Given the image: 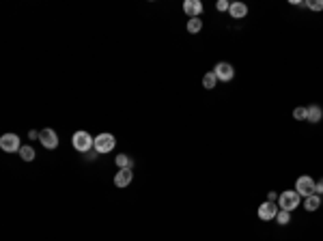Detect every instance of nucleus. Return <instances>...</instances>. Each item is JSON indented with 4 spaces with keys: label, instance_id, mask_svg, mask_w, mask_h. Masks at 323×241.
<instances>
[{
    "label": "nucleus",
    "instance_id": "f257e3e1",
    "mask_svg": "<svg viewBox=\"0 0 323 241\" xmlns=\"http://www.w3.org/2000/svg\"><path fill=\"white\" fill-rule=\"evenodd\" d=\"M302 205V196L295 192V189H287V192L278 194V207H280L282 211H291L297 209Z\"/></svg>",
    "mask_w": 323,
    "mask_h": 241
},
{
    "label": "nucleus",
    "instance_id": "f03ea898",
    "mask_svg": "<svg viewBox=\"0 0 323 241\" xmlns=\"http://www.w3.org/2000/svg\"><path fill=\"white\" fill-rule=\"evenodd\" d=\"M71 140H73V149L80 151V153H86V151H91V147H95V138L88 132H76Z\"/></svg>",
    "mask_w": 323,
    "mask_h": 241
},
{
    "label": "nucleus",
    "instance_id": "7ed1b4c3",
    "mask_svg": "<svg viewBox=\"0 0 323 241\" xmlns=\"http://www.w3.org/2000/svg\"><path fill=\"white\" fill-rule=\"evenodd\" d=\"M0 149H2L4 153H19L22 142H19V138L16 134H2L0 136Z\"/></svg>",
    "mask_w": 323,
    "mask_h": 241
},
{
    "label": "nucleus",
    "instance_id": "20e7f679",
    "mask_svg": "<svg viewBox=\"0 0 323 241\" xmlns=\"http://www.w3.org/2000/svg\"><path fill=\"white\" fill-rule=\"evenodd\" d=\"M114 144H117V138L112 134H99L95 138L97 153H110V151H114Z\"/></svg>",
    "mask_w": 323,
    "mask_h": 241
},
{
    "label": "nucleus",
    "instance_id": "39448f33",
    "mask_svg": "<svg viewBox=\"0 0 323 241\" xmlns=\"http://www.w3.org/2000/svg\"><path fill=\"white\" fill-rule=\"evenodd\" d=\"M213 73H216V78L220 80V82H231V80L235 78V69H233L231 63H218L216 67H213Z\"/></svg>",
    "mask_w": 323,
    "mask_h": 241
},
{
    "label": "nucleus",
    "instance_id": "423d86ee",
    "mask_svg": "<svg viewBox=\"0 0 323 241\" xmlns=\"http://www.w3.org/2000/svg\"><path fill=\"white\" fill-rule=\"evenodd\" d=\"M315 179L312 177H300L295 181V192L300 194V196H310V194H315Z\"/></svg>",
    "mask_w": 323,
    "mask_h": 241
},
{
    "label": "nucleus",
    "instance_id": "0eeeda50",
    "mask_svg": "<svg viewBox=\"0 0 323 241\" xmlns=\"http://www.w3.org/2000/svg\"><path fill=\"white\" fill-rule=\"evenodd\" d=\"M278 211H280V207H276L274 203H263L261 207H258V218H261L263 222H272V220H276Z\"/></svg>",
    "mask_w": 323,
    "mask_h": 241
},
{
    "label": "nucleus",
    "instance_id": "6e6552de",
    "mask_svg": "<svg viewBox=\"0 0 323 241\" xmlns=\"http://www.w3.org/2000/svg\"><path fill=\"white\" fill-rule=\"evenodd\" d=\"M39 140H41V144L46 149H56L58 147V136H56V132H54V129H41V134H39Z\"/></svg>",
    "mask_w": 323,
    "mask_h": 241
},
{
    "label": "nucleus",
    "instance_id": "1a4fd4ad",
    "mask_svg": "<svg viewBox=\"0 0 323 241\" xmlns=\"http://www.w3.org/2000/svg\"><path fill=\"white\" fill-rule=\"evenodd\" d=\"M132 179H134V168H121L117 172V177H114V185L117 188H127L132 183Z\"/></svg>",
    "mask_w": 323,
    "mask_h": 241
},
{
    "label": "nucleus",
    "instance_id": "9d476101",
    "mask_svg": "<svg viewBox=\"0 0 323 241\" xmlns=\"http://www.w3.org/2000/svg\"><path fill=\"white\" fill-rule=\"evenodd\" d=\"M183 11H186L187 17H201L203 2H198V0H186V2H183Z\"/></svg>",
    "mask_w": 323,
    "mask_h": 241
},
{
    "label": "nucleus",
    "instance_id": "9b49d317",
    "mask_svg": "<svg viewBox=\"0 0 323 241\" xmlns=\"http://www.w3.org/2000/svg\"><path fill=\"white\" fill-rule=\"evenodd\" d=\"M321 119H323L321 105H317V103L308 105V108H306V120H308V123H319Z\"/></svg>",
    "mask_w": 323,
    "mask_h": 241
},
{
    "label": "nucleus",
    "instance_id": "f8f14e48",
    "mask_svg": "<svg viewBox=\"0 0 323 241\" xmlns=\"http://www.w3.org/2000/svg\"><path fill=\"white\" fill-rule=\"evenodd\" d=\"M228 13H231V17H235V19H243L248 15V7L243 2H233L231 9H228Z\"/></svg>",
    "mask_w": 323,
    "mask_h": 241
},
{
    "label": "nucleus",
    "instance_id": "ddd939ff",
    "mask_svg": "<svg viewBox=\"0 0 323 241\" xmlns=\"http://www.w3.org/2000/svg\"><path fill=\"white\" fill-rule=\"evenodd\" d=\"M321 207V196L319 194H310L304 198V209L306 211H317Z\"/></svg>",
    "mask_w": 323,
    "mask_h": 241
},
{
    "label": "nucleus",
    "instance_id": "4468645a",
    "mask_svg": "<svg viewBox=\"0 0 323 241\" xmlns=\"http://www.w3.org/2000/svg\"><path fill=\"white\" fill-rule=\"evenodd\" d=\"M187 33H190V34H196V33H201V30H203V19L201 17H190V19H187Z\"/></svg>",
    "mask_w": 323,
    "mask_h": 241
},
{
    "label": "nucleus",
    "instance_id": "2eb2a0df",
    "mask_svg": "<svg viewBox=\"0 0 323 241\" xmlns=\"http://www.w3.org/2000/svg\"><path fill=\"white\" fill-rule=\"evenodd\" d=\"M216 84H218V78H216V73H213V71H209V73L203 75V86H205L207 90L216 88Z\"/></svg>",
    "mask_w": 323,
    "mask_h": 241
},
{
    "label": "nucleus",
    "instance_id": "dca6fc26",
    "mask_svg": "<svg viewBox=\"0 0 323 241\" xmlns=\"http://www.w3.org/2000/svg\"><path fill=\"white\" fill-rule=\"evenodd\" d=\"M117 166L119 168H134V159L129 157V155H117Z\"/></svg>",
    "mask_w": 323,
    "mask_h": 241
},
{
    "label": "nucleus",
    "instance_id": "f3484780",
    "mask_svg": "<svg viewBox=\"0 0 323 241\" xmlns=\"http://www.w3.org/2000/svg\"><path fill=\"white\" fill-rule=\"evenodd\" d=\"M19 155H22L24 162H33V159H34V151H33V147H24V144H22V149H19Z\"/></svg>",
    "mask_w": 323,
    "mask_h": 241
},
{
    "label": "nucleus",
    "instance_id": "a211bd4d",
    "mask_svg": "<svg viewBox=\"0 0 323 241\" xmlns=\"http://www.w3.org/2000/svg\"><path fill=\"white\" fill-rule=\"evenodd\" d=\"M276 222L278 224H280V226H285V224H289L291 222V213H289V211H278V215H276Z\"/></svg>",
    "mask_w": 323,
    "mask_h": 241
},
{
    "label": "nucleus",
    "instance_id": "6ab92c4d",
    "mask_svg": "<svg viewBox=\"0 0 323 241\" xmlns=\"http://www.w3.org/2000/svg\"><path fill=\"white\" fill-rule=\"evenodd\" d=\"M306 7L312 11H323V0H310V2H306Z\"/></svg>",
    "mask_w": 323,
    "mask_h": 241
},
{
    "label": "nucleus",
    "instance_id": "aec40b11",
    "mask_svg": "<svg viewBox=\"0 0 323 241\" xmlns=\"http://www.w3.org/2000/svg\"><path fill=\"white\" fill-rule=\"evenodd\" d=\"M293 117L297 120H306V108H295L293 110Z\"/></svg>",
    "mask_w": 323,
    "mask_h": 241
},
{
    "label": "nucleus",
    "instance_id": "412c9836",
    "mask_svg": "<svg viewBox=\"0 0 323 241\" xmlns=\"http://www.w3.org/2000/svg\"><path fill=\"white\" fill-rule=\"evenodd\" d=\"M216 9L218 11H228V9H231V2H226V0H218Z\"/></svg>",
    "mask_w": 323,
    "mask_h": 241
},
{
    "label": "nucleus",
    "instance_id": "4be33fe9",
    "mask_svg": "<svg viewBox=\"0 0 323 241\" xmlns=\"http://www.w3.org/2000/svg\"><path fill=\"white\" fill-rule=\"evenodd\" d=\"M315 194H323V179L321 181H317V185H315Z\"/></svg>",
    "mask_w": 323,
    "mask_h": 241
},
{
    "label": "nucleus",
    "instance_id": "5701e85b",
    "mask_svg": "<svg viewBox=\"0 0 323 241\" xmlns=\"http://www.w3.org/2000/svg\"><path fill=\"white\" fill-rule=\"evenodd\" d=\"M276 200H278V194H276V192H270V194H267V203H276Z\"/></svg>",
    "mask_w": 323,
    "mask_h": 241
},
{
    "label": "nucleus",
    "instance_id": "b1692460",
    "mask_svg": "<svg viewBox=\"0 0 323 241\" xmlns=\"http://www.w3.org/2000/svg\"><path fill=\"white\" fill-rule=\"evenodd\" d=\"M39 134H41V132H34V129H33V132L28 134V138H31V140H34V138H39Z\"/></svg>",
    "mask_w": 323,
    "mask_h": 241
}]
</instances>
